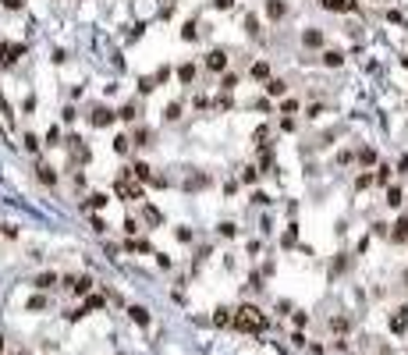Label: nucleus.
I'll return each mask as SVG.
<instances>
[{"label":"nucleus","instance_id":"6e6552de","mask_svg":"<svg viewBox=\"0 0 408 355\" xmlns=\"http://www.w3.org/2000/svg\"><path fill=\"white\" fill-rule=\"evenodd\" d=\"M25 47H0V64H11L14 57H22Z\"/></svg>","mask_w":408,"mask_h":355},{"label":"nucleus","instance_id":"39448f33","mask_svg":"<svg viewBox=\"0 0 408 355\" xmlns=\"http://www.w3.org/2000/svg\"><path fill=\"white\" fill-rule=\"evenodd\" d=\"M68 288H71L75 295H89V288H93V280H89V277H68Z\"/></svg>","mask_w":408,"mask_h":355},{"label":"nucleus","instance_id":"6ab92c4d","mask_svg":"<svg viewBox=\"0 0 408 355\" xmlns=\"http://www.w3.org/2000/svg\"><path fill=\"white\" fill-rule=\"evenodd\" d=\"M36 171H39V181H47V185H53V181H57V174H53L50 167H43V164H39Z\"/></svg>","mask_w":408,"mask_h":355},{"label":"nucleus","instance_id":"b1692460","mask_svg":"<svg viewBox=\"0 0 408 355\" xmlns=\"http://www.w3.org/2000/svg\"><path fill=\"white\" fill-rule=\"evenodd\" d=\"M103 302H107V299H100V295H93V299H89V302H85V305H82V309H85V313H89V309H100V305H103Z\"/></svg>","mask_w":408,"mask_h":355},{"label":"nucleus","instance_id":"c756f323","mask_svg":"<svg viewBox=\"0 0 408 355\" xmlns=\"http://www.w3.org/2000/svg\"><path fill=\"white\" fill-rule=\"evenodd\" d=\"M241 181L252 185V181H255V167H245V171H241Z\"/></svg>","mask_w":408,"mask_h":355},{"label":"nucleus","instance_id":"dca6fc26","mask_svg":"<svg viewBox=\"0 0 408 355\" xmlns=\"http://www.w3.org/2000/svg\"><path fill=\"white\" fill-rule=\"evenodd\" d=\"M53 284H57V274H39V277H36V288H43V291L53 288Z\"/></svg>","mask_w":408,"mask_h":355},{"label":"nucleus","instance_id":"473e14b6","mask_svg":"<svg viewBox=\"0 0 408 355\" xmlns=\"http://www.w3.org/2000/svg\"><path fill=\"white\" fill-rule=\"evenodd\" d=\"M178 114H181V107H178V103H171V107H167V117H171V121H178Z\"/></svg>","mask_w":408,"mask_h":355},{"label":"nucleus","instance_id":"f8f14e48","mask_svg":"<svg viewBox=\"0 0 408 355\" xmlns=\"http://www.w3.org/2000/svg\"><path fill=\"white\" fill-rule=\"evenodd\" d=\"M302 43H306V47H320V43H323V32H320V28H309V32L302 36Z\"/></svg>","mask_w":408,"mask_h":355},{"label":"nucleus","instance_id":"2f4dec72","mask_svg":"<svg viewBox=\"0 0 408 355\" xmlns=\"http://www.w3.org/2000/svg\"><path fill=\"white\" fill-rule=\"evenodd\" d=\"M358 156H362V164H373V160H376V153H373V150H362Z\"/></svg>","mask_w":408,"mask_h":355},{"label":"nucleus","instance_id":"4be33fe9","mask_svg":"<svg viewBox=\"0 0 408 355\" xmlns=\"http://www.w3.org/2000/svg\"><path fill=\"white\" fill-rule=\"evenodd\" d=\"M89 199H93V203H89L93 210H103V206H107V196H103V192H96V196H89Z\"/></svg>","mask_w":408,"mask_h":355},{"label":"nucleus","instance_id":"393cba45","mask_svg":"<svg viewBox=\"0 0 408 355\" xmlns=\"http://www.w3.org/2000/svg\"><path fill=\"white\" fill-rule=\"evenodd\" d=\"M330 330H348V320L337 316V320H330Z\"/></svg>","mask_w":408,"mask_h":355},{"label":"nucleus","instance_id":"aec40b11","mask_svg":"<svg viewBox=\"0 0 408 355\" xmlns=\"http://www.w3.org/2000/svg\"><path fill=\"white\" fill-rule=\"evenodd\" d=\"M387 206H401V188H387Z\"/></svg>","mask_w":408,"mask_h":355},{"label":"nucleus","instance_id":"a878e982","mask_svg":"<svg viewBox=\"0 0 408 355\" xmlns=\"http://www.w3.org/2000/svg\"><path fill=\"white\" fill-rule=\"evenodd\" d=\"M146 220H149V224H160V210H153V206H146Z\"/></svg>","mask_w":408,"mask_h":355},{"label":"nucleus","instance_id":"7c9ffc66","mask_svg":"<svg viewBox=\"0 0 408 355\" xmlns=\"http://www.w3.org/2000/svg\"><path fill=\"white\" fill-rule=\"evenodd\" d=\"M128 142H131V139H125V135H121V139L114 142V150H117V153H125V150H128Z\"/></svg>","mask_w":408,"mask_h":355},{"label":"nucleus","instance_id":"9d476101","mask_svg":"<svg viewBox=\"0 0 408 355\" xmlns=\"http://www.w3.org/2000/svg\"><path fill=\"white\" fill-rule=\"evenodd\" d=\"M284 11H288V7H284L280 0H266V14H270L274 22H277V18H284Z\"/></svg>","mask_w":408,"mask_h":355},{"label":"nucleus","instance_id":"20e7f679","mask_svg":"<svg viewBox=\"0 0 408 355\" xmlns=\"http://www.w3.org/2000/svg\"><path fill=\"white\" fill-rule=\"evenodd\" d=\"M206 68H209V71H224V68H228V53H224V50H213V53L206 57Z\"/></svg>","mask_w":408,"mask_h":355},{"label":"nucleus","instance_id":"9b49d317","mask_svg":"<svg viewBox=\"0 0 408 355\" xmlns=\"http://www.w3.org/2000/svg\"><path fill=\"white\" fill-rule=\"evenodd\" d=\"M128 316H131L135 323H139V327H146V323H149V313H146L142 305H131V309H128Z\"/></svg>","mask_w":408,"mask_h":355},{"label":"nucleus","instance_id":"f704fd0d","mask_svg":"<svg viewBox=\"0 0 408 355\" xmlns=\"http://www.w3.org/2000/svg\"><path fill=\"white\" fill-rule=\"evenodd\" d=\"M4 4H7V7H22V0H4Z\"/></svg>","mask_w":408,"mask_h":355},{"label":"nucleus","instance_id":"2eb2a0df","mask_svg":"<svg viewBox=\"0 0 408 355\" xmlns=\"http://www.w3.org/2000/svg\"><path fill=\"white\" fill-rule=\"evenodd\" d=\"M284 89H288V85H284L280 78H270V82H266V93H270V96H284Z\"/></svg>","mask_w":408,"mask_h":355},{"label":"nucleus","instance_id":"72a5a7b5","mask_svg":"<svg viewBox=\"0 0 408 355\" xmlns=\"http://www.w3.org/2000/svg\"><path fill=\"white\" fill-rule=\"evenodd\" d=\"M231 4H234V0H213V7H224V11H228Z\"/></svg>","mask_w":408,"mask_h":355},{"label":"nucleus","instance_id":"f257e3e1","mask_svg":"<svg viewBox=\"0 0 408 355\" xmlns=\"http://www.w3.org/2000/svg\"><path fill=\"white\" fill-rule=\"evenodd\" d=\"M234 327H238L241 334H263V330L270 327V320H266L255 305H241L238 313H234Z\"/></svg>","mask_w":408,"mask_h":355},{"label":"nucleus","instance_id":"ddd939ff","mask_svg":"<svg viewBox=\"0 0 408 355\" xmlns=\"http://www.w3.org/2000/svg\"><path fill=\"white\" fill-rule=\"evenodd\" d=\"M128 253H153V249H149L146 238H131V242H128Z\"/></svg>","mask_w":408,"mask_h":355},{"label":"nucleus","instance_id":"cd10ccee","mask_svg":"<svg viewBox=\"0 0 408 355\" xmlns=\"http://www.w3.org/2000/svg\"><path fill=\"white\" fill-rule=\"evenodd\" d=\"M135 114H139V110H135V103H128V107L121 110V117H125V121H135Z\"/></svg>","mask_w":408,"mask_h":355},{"label":"nucleus","instance_id":"423d86ee","mask_svg":"<svg viewBox=\"0 0 408 355\" xmlns=\"http://www.w3.org/2000/svg\"><path fill=\"white\" fill-rule=\"evenodd\" d=\"M390 242H408V217H398L394 231H390Z\"/></svg>","mask_w":408,"mask_h":355},{"label":"nucleus","instance_id":"f03ea898","mask_svg":"<svg viewBox=\"0 0 408 355\" xmlns=\"http://www.w3.org/2000/svg\"><path fill=\"white\" fill-rule=\"evenodd\" d=\"M131 178H135V174H121V178H117L114 192H117L121 199H142V185H139V181H131Z\"/></svg>","mask_w":408,"mask_h":355},{"label":"nucleus","instance_id":"5701e85b","mask_svg":"<svg viewBox=\"0 0 408 355\" xmlns=\"http://www.w3.org/2000/svg\"><path fill=\"white\" fill-rule=\"evenodd\" d=\"M28 309H32V313H39V309H47V299H43V295H36V299H28Z\"/></svg>","mask_w":408,"mask_h":355},{"label":"nucleus","instance_id":"f3484780","mask_svg":"<svg viewBox=\"0 0 408 355\" xmlns=\"http://www.w3.org/2000/svg\"><path fill=\"white\" fill-rule=\"evenodd\" d=\"M341 61H344V57H341L337 50H327V53H323V64H327V68H337Z\"/></svg>","mask_w":408,"mask_h":355},{"label":"nucleus","instance_id":"bb28decb","mask_svg":"<svg viewBox=\"0 0 408 355\" xmlns=\"http://www.w3.org/2000/svg\"><path fill=\"white\" fill-rule=\"evenodd\" d=\"M252 75H255V78H266V75H270V68H266V64L259 61V64H255V68H252Z\"/></svg>","mask_w":408,"mask_h":355},{"label":"nucleus","instance_id":"412c9836","mask_svg":"<svg viewBox=\"0 0 408 355\" xmlns=\"http://www.w3.org/2000/svg\"><path fill=\"white\" fill-rule=\"evenodd\" d=\"M131 174L139 178V181H149V167H146V164H135V167H131Z\"/></svg>","mask_w":408,"mask_h":355},{"label":"nucleus","instance_id":"4468645a","mask_svg":"<svg viewBox=\"0 0 408 355\" xmlns=\"http://www.w3.org/2000/svg\"><path fill=\"white\" fill-rule=\"evenodd\" d=\"M213 323H217V327H228V323H234V320H231V309H217V313H213Z\"/></svg>","mask_w":408,"mask_h":355},{"label":"nucleus","instance_id":"c85d7f7f","mask_svg":"<svg viewBox=\"0 0 408 355\" xmlns=\"http://www.w3.org/2000/svg\"><path fill=\"white\" fill-rule=\"evenodd\" d=\"M245 28H249V32H252V36H255V32H259V22H255V18H252V14H249V18H245Z\"/></svg>","mask_w":408,"mask_h":355},{"label":"nucleus","instance_id":"0eeeda50","mask_svg":"<svg viewBox=\"0 0 408 355\" xmlns=\"http://www.w3.org/2000/svg\"><path fill=\"white\" fill-rule=\"evenodd\" d=\"M110 121H114V110H107V107H96V110H93V125H96V128L110 125Z\"/></svg>","mask_w":408,"mask_h":355},{"label":"nucleus","instance_id":"c9c22d12","mask_svg":"<svg viewBox=\"0 0 408 355\" xmlns=\"http://www.w3.org/2000/svg\"><path fill=\"white\" fill-rule=\"evenodd\" d=\"M405 280H408V274H405Z\"/></svg>","mask_w":408,"mask_h":355},{"label":"nucleus","instance_id":"a211bd4d","mask_svg":"<svg viewBox=\"0 0 408 355\" xmlns=\"http://www.w3.org/2000/svg\"><path fill=\"white\" fill-rule=\"evenodd\" d=\"M178 78H181V82H192V78H195V68H192V64H181V68H178Z\"/></svg>","mask_w":408,"mask_h":355},{"label":"nucleus","instance_id":"1a4fd4ad","mask_svg":"<svg viewBox=\"0 0 408 355\" xmlns=\"http://www.w3.org/2000/svg\"><path fill=\"white\" fill-rule=\"evenodd\" d=\"M327 11H355V0H323Z\"/></svg>","mask_w":408,"mask_h":355},{"label":"nucleus","instance_id":"7ed1b4c3","mask_svg":"<svg viewBox=\"0 0 408 355\" xmlns=\"http://www.w3.org/2000/svg\"><path fill=\"white\" fill-rule=\"evenodd\" d=\"M390 330H394V334H405L408 330V305H401L398 313L390 316Z\"/></svg>","mask_w":408,"mask_h":355}]
</instances>
